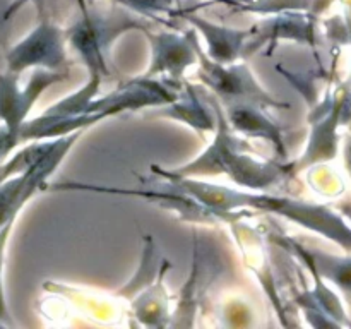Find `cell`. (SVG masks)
Here are the masks:
<instances>
[{"label":"cell","instance_id":"1","mask_svg":"<svg viewBox=\"0 0 351 329\" xmlns=\"http://www.w3.org/2000/svg\"><path fill=\"white\" fill-rule=\"evenodd\" d=\"M154 171L160 173V177L168 178L170 182L177 184L184 188L187 194L201 201L208 208L216 209L221 212H235L239 208H252L257 211L273 212V215L283 216L291 219L305 228L317 232L321 235L329 236L335 242L343 243L346 249H351V232L346 228L341 218L332 211L326 209L324 206L311 204V202L298 201L291 197H281L273 194H250V192H239L233 188L223 187V185L208 184V182H199L191 177H182L171 171H163L160 168H154Z\"/></svg>","mask_w":351,"mask_h":329},{"label":"cell","instance_id":"17","mask_svg":"<svg viewBox=\"0 0 351 329\" xmlns=\"http://www.w3.org/2000/svg\"><path fill=\"white\" fill-rule=\"evenodd\" d=\"M0 134H2V127H0Z\"/></svg>","mask_w":351,"mask_h":329},{"label":"cell","instance_id":"15","mask_svg":"<svg viewBox=\"0 0 351 329\" xmlns=\"http://www.w3.org/2000/svg\"><path fill=\"white\" fill-rule=\"evenodd\" d=\"M343 211H345L346 215H348L350 218H351V206H348V208H346V206H345V208H343Z\"/></svg>","mask_w":351,"mask_h":329},{"label":"cell","instance_id":"4","mask_svg":"<svg viewBox=\"0 0 351 329\" xmlns=\"http://www.w3.org/2000/svg\"><path fill=\"white\" fill-rule=\"evenodd\" d=\"M19 75L0 74V122H2V134H0V160L16 147L21 127L26 122L31 108L38 101L41 93L48 86L60 82L67 77L65 71H48V69H36L23 89L17 86Z\"/></svg>","mask_w":351,"mask_h":329},{"label":"cell","instance_id":"14","mask_svg":"<svg viewBox=\"0 0 351 329\" xmlns=\"http://www.w3.org/2000/svg\"><path fill=\"white\" fill-rule=\"evenodd\" d=\"M36 5L38 14H41V21H48V14H50V7L53 0H31Z\"/></svg>","mask_w":351,"mask_h":329},{"label":"cell","instance_id":"9","mask_svg":"<svg viewBox=\"0 0 351 329\" xmlns=\"http://www.w3.org/2000/svg\"><path fill=\"white\" fill-rule=\"evenodd\" d=\"M226 106H228V123H232L237 130L247 136L271 141L276 146L278 153L285 154L281 127L267 119L266 113L263 112L264 106L252 101H230L226 103Z\"/></svg>","mask_w":351,"mask_h":329},{"label":"cell","instance_id":"10","mask_svg":"<svg viewBox=\"0 0 351 329\" xmlns=\"http://www.w3.org/2000/svg\"><path fill=\"white\" fill-rule=\"evenodd\" d=\"M185 96H187L185 101L175 103L173 110H177V112H168L165 113V115H170L178 120H184V122H187L189 125L195 127V129H204V130L215 129V123H213L211 117H209V113L206 112L204 106L199 103L197 95H194V93L189 89Z\"/></svg>","mask_w":351,"mask_h":329},{"label":"cell","instance_id":"11","mask_svg":"<svg viewBox=\"0 0 351 329\" xmlns=\"http://www.w3.org/2000/svg\"><path fill=\"white\" fill-rule=\"evenodd\" d=\"M311 256L314 257V269L321 271L322 276L331 278L338 287L351 290V259H332L317 252Z\"/></svg>","mask_w":351,"mask_h":329},{"label":"cell","instance_id":"3","mask_svg":"<svg viewBox=\"0 0 351 329\" xmlns=\"http://www.w3.org/2000/svg\"><path fill=\"white\" fill-rule=\"evenodd\" d=\"M132 10L119 7L112 9L88 10L82 7V16L71 29H67V41L81 55L82 62L89 69V77L101 79L108 74L110 47L119 36L129 29H144L149 24L143 21V16H132Z\"/></svg>","mask_w":351,"mask_h":329},{"label":"cell","instance_id":"13","mask_svg":"<svg viewBox=\"0 0 351 329\" xmlns=\"http://www.w3.org/2000/svg\"><path fill=\"white\" fill-rule=\"evenodd\" d=\"M127 10L139 14V16L154 17L160 12H170L173 7V0H112Z\"/></svg>","mask_w":351,"mask_h":329},{"label":"cell","instance_id":"5","mask_svg":"<svg viewBox=\"0 0 351 329\" xmlns=\"http://www.w3.org/2000/svg\"><path fill=\"white\" fill-rule=\"evenodd\" d=\"M191 40L194 43L195 53L201 60V69H199V75H201L202 82L213 89L223 101H252L261 106H288L287 103H281L274 99L273 96L267 95L259 82L254 79L250 74L247 65H233V67H225L221 62L213 60L209 55L202 51L201 45H199L197 38H195L194 31H189Z\"/></svg>","mask_w":351,"mask_h":329},{"label":"cell","instance_id":"12","mask_svg":"<svg viewBox=\"0 0 351 329\" xmlns=\"http://www.w3.org/2000/svg\"><path fill=\"white\" fill-rule=\"evenodd\" d=\"M240 3V10H252V12H293V10H307L311 0H233Z\"/></svg>","mask_w":351,"mask_h":329},{"label":"cell","instance_id":"6","mask_svg":"<svg viewBox=\"0 0 351 329\" xmlns=\"http://www.w3.org/2000/svg\"><path fill=\"white\" fill-rule=\"evenodd\" d=\"M67 33L50 21H41L23 41L7 51V72L21 75L26 69L62 71L67 64Z\"/></svg>","mask_w":351,"mask_h":329},{"label":"cell","instance_id":"2","mask_svg":"<svg viewBox=\"0 0 351 329\" xmlns=\"http://www.w3.org/2000/svg\"><path fill=\"white\" fill-rule=\"evenodd\" d=\"M218 108V134L216 139L204 154L195 161L189 163V167L175 170L171 173L182 177L192 175H226L239 185L250 188H267L280 182L287 175V167L273 163V161H261L252 158V151L245 144V141L237 139L228 130V120L223 117V112Z\"/></svg>","mask_w":351,"mask_h":329},{"label":"cell","instance_id":"8","mask_svg":"<svg viewBox=\"0 0 351 329\" xmlns=\"http://www.w3.org/2000/svg\"><path fill=\"white\" fill-rule=\"evenodd\" d=\"M182 16L201 31L202 36L208 41V55L213 60L221 62V64L235 62L237 57L243 51L247 38L256 33V27H252V29H232V27L209 23V21L201 19L191 12H184Z\"/></svg>","mask_w":351,"mask_h":329},{"label":"cell","instance_id":"7","mask_svg":"<svg viewBox=\"0 0 351 329\" xmlns=\"http://www.w3.org/2000/svg\"><path fill=\"white\" fill-rule=\"evenodd\" d=\"M147 36L153 45V62L146 77L154 74H168L173 79H180L185 69L194 64L197 58L189 31L185 36H177L171 33L147 34Z\"/></svg>","mask_w":351,"mask_h":329},{"label":"cell","instance_id":"16","mask_svg":"<svg viewBox=\"0 0 351 329\" xmlns=\"http://www.w3.org/2000/svg\"><path fill=\"white\" fill-rule=\"evenodd\" d=\"M348 154H350V167H351V147H350V151H348Z\"/></svg>","mask_w":351,"mask_h":329}]
</instances>
